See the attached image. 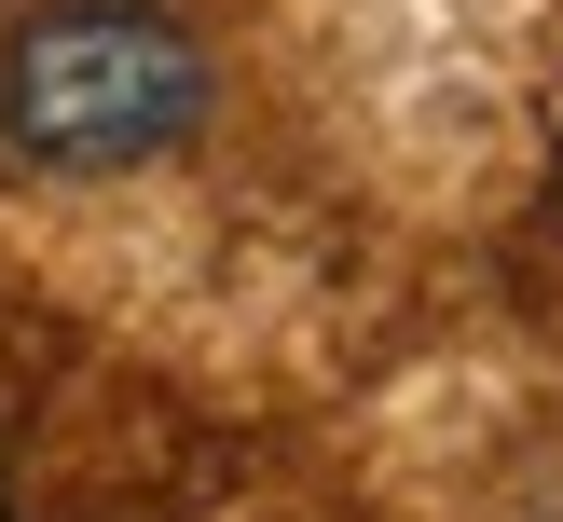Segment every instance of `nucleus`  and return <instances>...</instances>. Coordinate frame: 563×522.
I'll list each match as a JSON object with an SVG mask.
<instances>
[{
    "label": "nucleus",
    "mask_w": 563,
    "mask_h": 522,
    "mask_svg": "<svg viewBox=\"0 0 563 522\" xmlns=\"http://www.w3.org/2000/svg\"><path fill=\"white\" fill-rule=\"evenodd\" d=\"M0 522H14V481H0Z\"/></svg>",
    "instance_id": "obj_2"
},
{
    "label": "nucleus",
    "mask_w": 563,
    "mask_h": 522,
    "mask_svg": "<svg viewBox=\"0 0 563 522\" xmlns=\"http://www.w3.org/2000/svg\"><path fill=\"white\" fill-rule=\"evenodd\" d=\"M207 124V42L152 0H42L0 42V137L55 179H124Z\"/></svg>",
    "instance_id": "obj_1"
}]
</instances>
